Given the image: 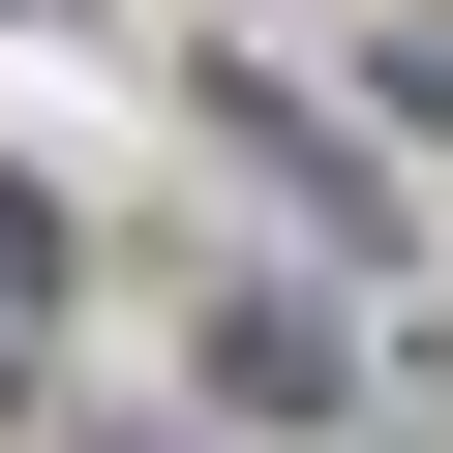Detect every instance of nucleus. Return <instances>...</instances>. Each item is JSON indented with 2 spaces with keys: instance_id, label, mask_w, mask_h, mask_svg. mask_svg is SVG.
<instances>
[{
  "instance_id": "1",
  "label": "nucleus",
  "mask_w": 453,
  "mask_h": 453,
  "mask_svg": "<svg viewBox=\"0 0 453 453\" xmlns=\"http://www.w3.org/2000/svg\"><path fill=\"white\" fill-rule=\"evenodd\" d=\"M211 151H242V181H273V211H303V242H333V273H423V211H393V181H363V121H303V91H273V61H211Z\"/></svg>"
},
{
  "instance_id": "2",
  "label": "nucleus",
  "mask_w": 453,
  "mask_h": 453,
  "mask_svg": "<svg viewBox=\"0 0 453 453\" xmlns=\"http://www.w3.org/2000/svg\"><path fill=\"white\" fill-rule=\"evenodd\" d=\"M211 423L242 453H363V333L333 303H211Z\"/></svg>"
}]
</instances>
